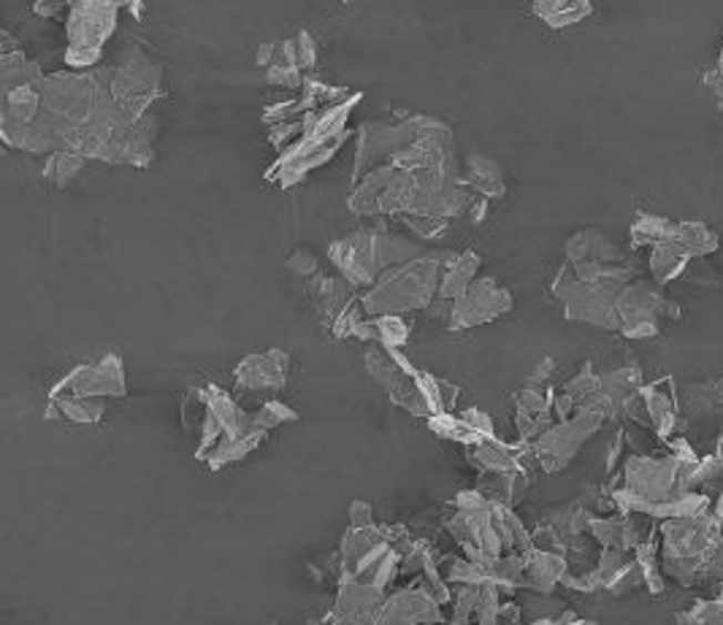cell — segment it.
Returning <instances> with one entry per match:
<instances>
[{
	"instance_id": "cell-16",
	"label": "cell",
	"mask_w": 723,
	"mask_h": 625,
	"mask_svg": "<svg viewBox=\"0 0 723 625\" xmlns=\"http://www.w3.org/2000/svg\"><path fill=\"white\" fill-rule=\"evenodd\" d=\"M364 101V93H355L350 101L339 103V106H326L317 109V112L304 116L306 125V141H315V144H323V141H334L347 133V120H350V112L355 103Z\"/></svg>"
},
{
	"instance_id": "cell-20",
	"label": "cell",
	"mask_w": 723,
	"mask_h": 625,
	"mask_svg": "<svg viewBox=\"0 0 723 625\" xmlns=\"http://www.w3.org/2000/svg\"><path fill=\"white\" fill-rule=\"evenodd\" d=\"M353 339L374 347L401 349L409 341V325L404 322L401 317H366V320L358 325Z\"/></svg>"
},
{
	"instance_id": "cell-27",
	"label": "cell",
	"mask_w": 723,
	"mask_h": 625,
	"mask_svg": "<svg viewBox=\"0 0 723 625\" xmlns=\"http://www.w3.org/2000/svg\"><path fill=\"white\" fill-rule=\"evenodd\" d=\"M266 439V433L263 431H255V433H247V437H236V439H223L217 447L210 452V458H206V465H210L212 471H220L225 469V465L242 461V458H247L250 452H255L257 447H261V441Z\"/></svg>"
},
{
	"instance_id": "cell-32",
	"label": "cell",
	"mask_w": 723,
	"mask_h": 625,
	"mask_svg": "<svg viewBox=\"0 0 723 625\" xmlns=\"http://www.w3.org/2000/svg\"><path fill=\"white\" fill-rule=\"evenodd\" d=\"M84 157L82 155H73V152H52L47 161V168H44V176L52 185L58 187H65L73 176L79 174V171L84 168Z\"/></svg>"
},
{
	"instance_id": "cell-9",
	"label": "cell",
	"mask_w": 723,
	"mask_h": 625,
	"mask_svg": "<svg viewBox=\"0 0 723 625\" xmlns=\"http://www.w3.org/2000/svg\"><path fill=\"white\" fill-rule=\"evenodd\" d=\"M618 320H621V330L629 339H645V336L659 334L661 309H666V301L653 290L651 285H627L618 293Z\"/></svg>"
},
{
	"instance_id": "cell-37",
	"label": "cell",
	"mask_w": 723,
	"mask_h": 625,
	"mask_svg": "<svg viewBox=\"0 0 723 625\" xmlns=\"http://www.w3.org/2000/svg\"><path fill=\"white\" fill-rule=\"evenodd\" d=\"M597 393H599V377L591 371V366L588 363H585V369L580 371L572 382H567V388H563V396L572 398L574 403H583V407Z\"/></svg>"
},
{
	"instance_id": "cell-39",
	"label": "cell",
	"mask_w": 723,
	"mask_h": 625,
	"mask_svg": "<svg viewBox=\"0 0 723 625\" xmlns=\"http://www.w3.org/2000/svg\"><path fill=\"white\" fill-rule=\"evenodd\" d=\"M515 401H518V412L523 414H550L553 409V396L539 388H523Z\"/></svg>"
},
{
	"instance_id": "cell-1",
	"label": "cell",
	"mask_w": 723,
	"mask_h": 625,
	"mask_svg": "<svg viewBox=\"0 0 723 625\" xmlns=\"http://www.w3.org/2000/svg\"><path fill=\"white\" fill-rule=\"evenodd\" d=\"M456 257V253H428L383 274L377 285L360 296L366 317H401L404 311L428 309L437 301L445 268Z\"/></svg>"
},
{
	"instance_id": "cell-52",
	"label": "cell",
	"mask_w": 723,
	"mask_h": 625,
	"mask_svg": "<svg viewBox=\"0 0 723 625\" xmlns=\"http://www.w3.org/2000/svg\"><path fill=\"white\" fill-rule=\"evenodd\" d=\"M326 625H342V623H336V621H334V617H330V615H328V617H326Z\"/></svg>"
},
{
	"instance_id": "cell-31",
	"label": "cell",
	"mask_w": 723,
	"mask_h": 625,
	"mask_svg": "<svg viewBox=\"0 0 723 625\" xmlns=\"http://www.w3.org/2000/svg\"><path fill=\"white\" fill-rule=\"evenodd\" d=\"M428 426H431V431L437 433L439 439H450V441H458V444H467V447L482 444L480 433H477L461 414H437L428 420Z\"/></svg>"
},
{
	"instance_id": "cell-21",
	"label": "cell",
	"mask_w": 723,
	"mask_h": 625,
	"mask_svg": "<svg viewBox=\"0 0 723 625\" xmlns=\"http://www.w3.org/2000/svg\"><path fill=\"white\" fill-rule=\"evenodd\" d=\"M388 542V533H385V525H369V529H350L342 539L339 547V561H342V577L353 572L358 566V561H364L366 555L371 553L374 547ZM339 577V580H342Z\"/></svg>"
},
{
	"instance_id": "cell-43",
	"label": "cell",
	"mask_w": 723,
	"mask_h": 625,
	"mask_svg": "<svg viewBox=\"0 0 723 625\" xmlns=\"http://www.w3.org/2000/svg\"><path fill=\"white\" fill-rule=\"evenodd\" d=\"M287 268L293 274H298V277H312V274H317V255L312 249L298 247L296 253L287 257Z\"/></svg>"
},
{
	"instance_id": "cell-36",
	"label": "cell",
	"mask_w": 723,
	"mask_h": 625,
	"mask_svg": "<svg viewBox=\"0 0 723 625\" xmlns=\"http://www.w3.org/2000/svg\"><path fill=\"white\" fill-rule=\"evenodd\" d=\"M655 553H659V550H655V544H640V547H637V566H640L642 580L648 582V587H651L653 593H661L664 591V580H661Z\"/></svg>"
},
{
	"instance_id": "cell-6",
	"label": "cell",
	"mask_w": 723,
	"mask_h": 625,
	"mask_svg": "<svg viewBox=\"0 0 723 625\" xmlns=\"http://www.w3.org/2000/svg\"><path fill=\"white\" fill-rule=\"evenodd\" d=\"M602 422H604L602 414L583 407L580 412L569 417V420L550 428V431L534 444L539 465H542L544 471H550V474H553V471H561L563 465L578 455L580 447L599 431Z\"/></svg>"
},
{
	"instance_id": "cell-23",
	"label": "cell",
	"mask_w": 723,
	"mask_h": 625,
	"mask_svg": "<svg viewBox=\"0 0 723 625\" xmlns=\"http://www.w3.org/2000/svg\"><path fill=\"white\" fill-rule=\"evenodd\" d=\"M398 171L394 165H383V168L371 171L369 176H364V180L358 182V187L353 189L350 195V208L355 214H360V217H377V206H379V198H383L385 187L394 182V176Z\"/></svg>"
},
{
	"instance_id": "cell-48",
	"label": "cell",
	"mask_w": 723,
	"mask_h": 625,
	"mask_svg": "<svg viewBox=\"0 0 723 625\" xmlns=\"http://www.w3.org/2000/svg\"><path fill=\"white\" fill-rule=\"evenodd\" d=\"M69 9H71V3H35L33 6L35 14H41V17H58Z\"/></svg>"
},
{
	"instance_id": "cell-13",
	"label": "cell",
	"mask_w": 723,
	"mask_h": 625,
	"mask_svg": "<svg viewBox=\"0 0 723 625\" xmlns=\"http://www.w3.org/2000/svg\"><path fill=\"white\" fill-rule=\"evenodd\" d=\"M339 591H336V604L330 617L342 625H371L377 621L379 609L385 604V591L379 587L369 585V582H358V580H339L336 582Z\"/></svg>"
},
{
	"instance_id": "cell-12",
	"label": "cell",
	"mask_w": 723,
	"mask_h": 625,
	"mask_svg": "<svg viewBox=\"0 0 723 625\" xmlns=\"http://www.w3.org/2000/svg\"><path fill=\"white\" fill-rule=\"evenodd\" d=\"M287 373H291V355L282 349H268L244 358L236 366L234 379L247 393H277L285 388Z\"/></svg>"
},
{
	"instance_id": "cell-41",
	"label": "cell",
	"mask_w": 723,
	"mask_h": 625,
	"mask_svg": "<svg viewBox=\"0 0 723 625\" xmlns=\"http://www.w3.org/2000/svg\"><path fill=\"white\" fill-rule=\"evenodd\" d=\"M304 71L291 69V65H272L266 71V84L268 88H279V90H304Z\"/></svg>"
},
{
	"instance_id": "cell-45",
	"label": "cell",
	"mask_w": 723,
	"mask_h": 625,
	"mask_svg": "<svg viewBox=\"0 0 723 625\" xmlns=\"http://www.w3.org/2000/svg\"><path fill=\"white\" fill-rule=\"evenodd\" d=\"M369 525H377L374 523L371 504H366V501H355L350 506V529H369Z\"/></svg>"
},
{
	"instance_id": "cell-14",
	"label": "cell",
	"mask_w": 723,
	"mask_h": 625,
	"mask_svg": "<svg viewBox=\"0 0 723 625\" xmlns=\"http://www.w3.org/2000/svg\"><path fill=\"white\" fill-rule=\"evenodd\" d=\"M182 426L195 437V447H198L195 458H198V461H206L210 452L220 444V439H223V426H220L217 414L212 412L210 401H206L201 388L190 390L185 401H182Z\"/></svg>"
},
{
	"instance_id": "cell-47",
	"label": "cell",
	"mask_w": 723,
	"mask_h": 625,
	"mask_svg": "<svg viewBox=\"0 0 723 625\" xmlns=\"http://www.w3.org/2000/svg\"><path fill=\"white\" fill-rule=\"evenodd\" d=\"M277 58H279V44H272V41L261 44V49H257V54H255L257 65H268V69L277 63Z\"/></svg>"
},
{
	"instance_id": "cell-35",
	"label": "cell",
	"mask_w": 723,
	"mask_h": 625,
	"mask_svg": "<svg viewBox=\"0 0 723 625\" xmlns=\"http://www.w3.org/2000/svg\"><path fill=\"white\" fill-rule=\"evenodd\" d=\"M306 136V125L304 120H293V122H279V125H272L268 127V144L274 146V150L285 152L291 150V146H296L298 141H304Z\"/></svg>"
},
{
	"instance_id": "cell-19",
	"label": "cell",
	"mask_w": 723,
	"mask_h": 625,
	"mask_svg": "<svg viewBox=\"0 0 723 625\" xmlns=\"http://www.w3.org/2000/svg\"><path fill=\"white\" fill-rule=\"evenodd\" d=\"M464 187L475 193L477 198H501L507 193L505 174L501 165L490 157L469 155L467 157V174H464Z\"/></svg>"
},
{
	"instance_id": "cell-44",
	"label": "cell",
	"mask_w": 723,
	"mask_h": 625,
	"mask_svg": "<svg viewBox=\"0 0 723 625\" xmlns=\"http://www.w3.org/2000/svg\"><path fill=\"white\" fill-rule=\"evenodd\" d=\"M456 506L461 512H480V510H488L490 499H486L482 493H477V490H464V493H458Z\"/></svg>"
},
{
	"instance_id": "cell-24",
	"label": "cell",
	"mask_w": 723,
	"mask_h": 625,
	"mask_svg": "<svg viewBox=\"0 0 723 625\" xmlns=\"http://www.w3.org/2000/svg\"><path fill=\"white\" fill-rule=\"evenodd\" d=\"M477 268H480V257H477V253L458 255L456 260L445 268L437 298H442V301H458V298L475 285Z\"/></svg>"
},
{
	"instance_id": "cell-3",
	"label": "cell",
	"mask_w": 723,
	"mask_h": 625,
	"mask_svg": "<svg viewBox=\"0 0 723 625\" xmlns=\"http://www.w3.org/2000/svg\"><path fill=\"white\" fill-rule=\"evenodd\" d=\"M109 71H112V98L120 112L133 122L150 116L146 114L150 106L163 95V65L141 47H131L122 52L118 63L109 65Z\"/></svg>"
},
{
	"instance_id": "cell-5",
	"label": "cell",
	"mask_w": 723,
	"mask_h": 625,
	"mask_svg": "<svg viewBox=\"0 0 723 625\" xmlns=\"http://www.w3.org/2000/svg\"><path fill=\"white\" fill-rule=\"evenodd\" d=\"M125 393V366L118 352H109L98 363H82L65 373L49 398H122Z\"/></svg>"
},
{
	"instance_id": "cell-38",
	"label": "cell",
	"mask_w": 723,
	"mask_h": 625,
	"mask_svg": "<svg viewBox=\"0 0 723 625\" xmlns=\"http://www.w3.org/2000/svg\"><path fill=\"white\" fill-rule=\"evenodd\" d=\"M364 320H366L364 304H360V298H355V301L347 306L339 317H336V322L330 325V334H334L336 339H350V336H355V330H358V325Z\"/></svg>"
},
{
	"instance_id": "cell-7",
	"label": "cell",
	"mask_w": 723,
	"mask_h": 625,
	"mask_svg": "<svg viewBox=\"0 0 723 625\" xmlns=\"http://www.w3.org/2000/svg\"><path fill=\"white\" fill-rule=\"evenodd\" d=\"M122 3H71L69 52H101L109 35L118 30Z\"/></svg>"
},
{
	"instance_id": "cell-53",
	"label": "cell",
	"mask_w": 723,
	"mask_h": 625,
	"mask_svg": "<svg viewBox=\"0 0 723 625\" xmlns=\"http://www.w3.org/2000/svg\"><path fill=\"white\" fill-rule=\"evenodd\" d=\"M306 625H326V621H323V623L320 621H309Z\"/></svg>"
},
{
	"instance_id": "cell-40",
	"label": "cell",
	"mask_w": 723,
	"mask_h": 625,
	"mask_svg": "<svg viewBox=\"0 0 723 625\" xmlns=\"http://www.w3.org/2000/svg\"><path fill=\"white\" fill-rule=\"evenodd\" d=\"M680 625H723V598L721 602H707L694 606L691 612L678 617Z\"/></svg>"
},
{
	"instance_id": "cell-8",
	"label": "cell",
	"mask_w": 723,
	"mask_h": 625,
	"mask_svg": "<svg viewBox=\"0 0 723 625\" xmlns=\"http://www.w3.org/2000/svg\"><path fill=\"white\" fill-rule=\"evenodd\" d=\"M353 133L347 131L345 136L334 139V141H323V144H315V141H298L296 146L285 150L282 155L274 161L272 168L266 171V180L274 182V185L287 189L304 180L309 171H317L320 165H326L328 161H334L339 155V150L345 146V141L350 139Z\"/></svg>"
},
{
	"instance_id": "cell-50",
	"label": "cell",
	"mask_w": 723,
	"mask_h": 625,
	"mask_svg": "<svg viewBox=\"0 0 723 625\" xmlns=\"http://www.w3.org/2000/svg\"><path fill=\"white\" fill-rule=\"evenodd\" d=\"M719 518H723V493H721V501H719Z\"/></svg>"
},
{
	"instance_id": "cell-33",
	"label": "cell",
	"mask_w": 723,
	"mask_h": 625,
	"mask_svg": "<svg viewBox=\"0 0 723 625\" xmlns=\"http://www.w3.org/2000/svg\"><path fill=\"white\" fill-rule=\"evenodd\" d=\"M642 398H645V407H648V414L653 417V422L659 426V433L661 437H670L672 428H675V412H672V403L670 398H666L661 390H640Z\"/></svg>"
},
{
	"instance_id": "cell-25",
	"label": "cell",
	"mask_w": 723,
	"mask_h": 625,
	"mask_svg": "<svg viewBox=\"0 0 723 625\" xmlns=\"http://www.w3.org/2000/svg\"><path fill=\"white\" fill-rule=\"evenodd\" d=\"M526 574H529V585L534 591L550 593L567 577V561H563L561 553H537V550H531L526 555Z\"/></svg>"
},
{
	"instance_id": "cell-10",
	"label": "cell",
	"mask_w": 723,
	"mask_h": 625,
	"mask_svg": "<svg viewBox=\"0 0 723 625\" xmlns=\"http://www.w3.org/2000/svg\"><path fill=\"white\" fill-rule=\"evenodd\" d=\"M442 623V604L428 585H409L390 593L371 625H437Z\"/></svg>"
},
{
	"instance_id": "cell-26",
	"label": "cell",
	"mask_w": 723,
	"mask_h": 625,
	"mask_svg": "<svg viewBox=\"0 0 723 625\" xmlns=\"http://www.w3.org/2000/svg\"><path fill=\"white\" fill-rule=\"evenodd\" d=\"M44 82H47V73L41 71L39 63L24 58V52L3 54V95L24 88L41 90V84Z\"/></svg>"
},
{
	"instance_id": "cell-18",
	"label": "cell",
	"mask_w": 723,
	"mask_h": 625,
	"mask_svg": "<svg viewBox=\"0 0 723 625\" xmlns=\"http://www.w3.org/2000/svg\"><path fill=\"white\" fill-rule=\"evenodd\" d=\"M569 263H599V266H618L623 263L621 249L610 244L599 230H580L567 242Z\"/></svg>"
},
{
	"instance_id": "cell-30",
	"label": "cell",
	"mask_w": 723,
	"mask_h": 625,
	"mask_svg": "<svg viewBox=\"0 0 723 625\" xmlns=\"http://www.w3.org/2000/svg\"><path fill=\"white\" fill-rule=\"evenodd\" d=\"M315 63H317L315 39H312L306 30H298L293 39L282 41L279 58H277V63H274V65H291V69L306 71V69H315Z\"/></svg>"
},
{
	"instance_id": "cell-51",
	"label": "cell",
	"mask_w": 723,
	"mask_h": 625,
	"mask_svg": "<svg viewBox=\"0 0 723 625\" xmlns=\"http://www.w3.org/2000/svg\"><path fill=\"white\" fill-rule=\"evenodd\" d=\"M719 76L723 79V49H721V65H719Z\"/></svg>"
},
{
	"instance_id": "cell-49",
	"label": "cell",
	"mask_w": 723,
	"mask_h": 625,
	"mask_svg": "<svg viewBox=\"0 0 723 625\" xmlns=\"http://www.w3.org/2000/svg\"><path fill=\"white\" fill-rule=\"evenodd\" d=\"M128 9H131L133 14H136L139 20H141V17H144V9H146V6H144V3H128Z\"/></svg>"
},
{
	"instance_id": "cell-28",
	"label": "cell",
	"mask_w": 723,
	"mask_h": 625,
	"mask_svg": "<svg viewBox=\"0 0 723 625\" xmlns=\"http://www.w3.org/2000/svg\"><path fill=\"white\" fill-rule=\"evenodd\" d=\"M591 11L593 6L583 3V0H544V3H534V14L542 17L550 28H567V24L585 20Z\"/></svg>"
},
{
	"instance_id": "cell-46",
	"label": "cell",
	"mask_w": 723,
	"mask_h": 625,
	"mask_svg": "<svg viewBox=\"0 0 723 625\" xmlns=\"http://www.w3.org/2000/svg\"><path fill=\"white\" fill-rule=\"evenodd\" d=\"M556 371V363H553V358H544V360H539L537 363V369L529 373V388H542L544 382H548L550 379V373Z\"/></svg>"
},
{
	"instance_id": "cell-29",
	"label": "cell",
	"mask_w": 723,
	"mask_h": 625,
	"mask_svg": "<svg viewBox=\"0 0 723 625\" xmlns=\"http://www.w3.org/2000/svg\"><path fill=\"white\" fill-rule=\"evenodd\" d=\"M691 255L685 253L683 247L675 242H661L653 247L651 257V274L655 281H670L675 279L678 274H683V268L689 266Z\"/></svg>"
},
{
	"instance_id": "cell-17",
	"label": "cell",
	"mask_w": 723,
	"mask_h": 625,
	"mask_svg": "<svg viewBox=\"0 0 723 625\" xmlns=\"http://www.w3.org/2000/svg\"><path fill=\"white\" fill-rule=\"evenodd\" d=\"M41 90L35 88H24V90H14V93L3 95V120H0V136L9 139L14 133L24 131V127L33 125L35 120L41 116Z\"/></svg>"
},
{
	"instance_id": "cell-34",
	"label": "cell",
	"mask_w": 723,
	"mask_h": 625,
	"mask_svg": "<svg viewBox=\"0 0 723 625\" xmlns=\"http://www.w3.org/2000/svg\"><path fill=\"white\" fill-rule=\"evenodd\" d=\"M296 420H298V414L282 401H266V403H261V409H257V412H253L255 428L263 433H268V431H274V428L285 426V422H296Z\"/></svg>"
},
{
	"instance_id": "cell-11",
	"label": "cell",
	"mask_w": 723,
	"mask_h": 625,
	"mask_svg": "<svg viewBox=\"0 0 723 625\" xmlns=\"http://www.w3.org/2000/svg\"><path fill=\"white\" fill-rule=\"evenodd\" d=\"M512 309V293L496 285V279H475V285L452 306V325L471 328V325L490 322Z\"/></svg>"
},
{
	"instance_id": "cell-4",
	"label": "cell",
	"mask_w": 723,
	"mask_h": 625,
	"mask_svg": "<svg viewBox=\"0 0 723 625\" xmlns=\"http://www.w3.org/2000/svg\"><path fill=\"white\" fill-rule=\"evenodd\" d=\"M418 141V116H409L407 122L398 125H379V122H366L358 131V150H355L353 180L360 182L371 171L390 165V161L401 150Z\"/></svg>"
},
{
	"instance_id": "cell-15",
	"label": "cell",
	"mask_w": 723,
	"mask_h": 625,
	"mask_svg": "<svg viewBox=\"0 0 723 625\" xmlns=\"http://www.w3.org/2000/svg\"><path fill=\"white\" fill-rule=\"evenodd\" d=\"M309 296L317 315L330 325H334L336 317L355 301V290L350 281L345 277H326V274H317V277L309 281Z\"/></svg>"
},
{
	"instance_id": "cell-42",
	"label": "cell",
	"mask_w": 723,
	"mask_h": 625,
	"mask_svg": "<svg viewBox=\"0 0 723 625\" xmlns=\"http://www.w3.org/2000/svg\"><path fill=\"white\" fill-rule=\"evenodd\" d=\"M401 219L404 225H407L409 230L415 233V236H420V238H437L439 233L445 230V223L442 219H431V217H415V214H401Z\"/></svg>"
},
{
	"instance_id": "cell-2",
	"label": "cell",
	"mask_w": 723,
	"mask_h": 625,
	"mask_svg": "<svg viewBox=\"0 0 723 625\" xmlns=\"http://www.w3.org/2000/svg\"><path fill=\"white\" fill-rule=\"evenodd\" d=\"M330 263L339 268V277H345L353 285V290H371L379 277L404 263L420 257V247L409 238L396 236V233L377 228L353 233L350 238H342L328 247Z\"/></svg>"
},
{
	"instance_id": "cell-22",
	"label": "cell",
	"mask_w": 723,
	"mask_h": 625,
	"mask_svg": "<svg viewBox=\"0 0 723 625\" xmlns=\"http://www.w3.org/2000/svg\"><path fill=\"white\" fill-rule=\"evenodd\" d=\"M106 414L103 398H52L47 420H65L73 426H95Z\"/></svg>"
}]
</instances>
